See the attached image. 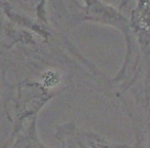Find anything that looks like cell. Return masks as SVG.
Returning <instances> with one entry per match:
<instances>
[{"mask_svg":"<svg viewBox=\"0 0 150 148\" xmlns=\"http://www.w3.org/2000/svg\"><path fill=\"white\" fill-rule=\"evenodd\" d=\"M59 78L58 75H57L56 73H46V75L43 77V82L46 86L50 88V86H54L56 84H59Z\"/></svg>","mask_w":150,"mask_h":148,"instance_id":"obj_1","label":"cell"}]
</instances>
